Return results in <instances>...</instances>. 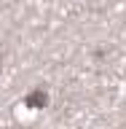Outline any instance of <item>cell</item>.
Listing matches in <instances>:
<instances>
[{
    "label": "cell",
    "instance_id": "1",
    "mask_svg": "<svg viewBox=\"0 0 126 129\" xmlns=\"http://www.w3.org/2000/svg\"><path fill=\"white\" fill-rule=\"evenodd\" d=\"M27 105H30V108H46L48 105V94L43 91V89H38V91L27 94Z\"/></svg>",
    "mask_w": 126,
    "mask_h": 129
}]
</instances>
